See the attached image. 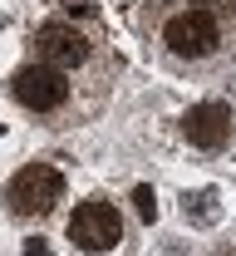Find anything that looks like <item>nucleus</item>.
<instances>
[{
  "instance_id": "1",
  "label": "nucleus",
  "mask_w": 236,
  "mask_h": 256,
  "mask_svg": "<svg viewBox=\"0 0 236 256\" xmlns=\"http://www.w3.org/2000/svg\"><path fill=\"white\" fill-rule=\"evenodd\" d=\"M163 44H168L177 60H207L222 50V20L212 10H177L168 25H163Z\"/></svg>"
},
{
  "instance_id": "2",
  "label": "nucleus",
  "mask_w": 236,
  "mask_h": 256,
  "mask_svg": "<svg viewBox=\"0 0 236 256\" xmlns=\"http://www.w3.org/2000/svg\"><path fill=\"white\" fill-rule=\"evenodd\" d=\"M69 236H74L84 252H113V246L123 242V217H118L113 202L89 197V202L74 207V217H69Z\"/></svg>"
},
{
  "instance_id": "3",
  "label": "nucleus",
  "mask_w": 236,
  "mask_h": 256,
  "mask_svg": "<svg viewBox=\"0 0 236 256\" xmlns=\"http://www.w3.org/2000/svg\"><path fill=\"white\" fill-rule=\"evenodd\" d=\"M59 192H64V178L49 168V162H30V168H20L15 178H10V207L20 212V217H44L54 202H59Z\"/></svg>"
},
{
  "instance_id": "4",
  "label": "nucleus",
  "mask_w": 236,
  "mask_h": 256,
  "mask_svg": "<svg viewBox=\"0 0 236 256\" xmlns=\"http://www.w3.org/2000/svg\"><path fill=\"white\" fill-rule=\"evenodd\" d=\"M15 98L34 108V114H49L69 98V74L64 69H49V64H25L15 74Z\"/></svg>"
},
{
  "instance_id": "5",
  "label": "nucleus",
  "mask_w": 236,
  "mask_h": 256,
  "mask_svg": "<svg viewBox=\"0 0 236 256\" xmlns=\"http://www.w3.org/2000/svg\"><path fill=\"white\" fill-rule=\"evenodd\" d=\"M34 54H39V64H49V69H69V64L89 60V40L74 30V25H64V20H49V25L34 30Z\"/></svg>"
},
{
  "instance_id": "6",
  "label": "nucleus",
  "mask_w": 236,
  "mask_h": 256,
  "mask_svg": "<svg viewBox=\"0 0 236 256\" xmlns=\"http://www.w3.org/2000/svg\"><path fill=\"white\" fill-rule=\"evenodd\" d=\"M232 108L227 104H217V98H207V104H192L187 114H182V133H187V143L192 148H222L227 138H232Z\"/></svg>"
},
{
  "instance_id": "7",
  "label": "nucleus",
  "mask_w": 236,
  "mask_h": 256,
  "mask_svg": "<svg viewBox=\"0 0 236 256\" xmlns=\"http://www.w3.org/2000/svg\"><path fill=\"white\" fill-rule=\"evenodd\" d=\"M187 217L197 226H212L222 217V192L217 188H202V192H187Z\"/></svg>"
},
{
  "instance_id": "8",
  "label": "nucleus",
  "mask_w": 236,
  "mask_h": 256,
  "mask_svg": "<svg viewBox=\"0 0 236 256\" xmlns=\"http://www.w3.org/2000/svg\"><path fill=\"white\" fill-rule=\"evenodd\" d=\"M133 207H138V217H143V222H153V217H158V192L148 188V182L133 188Z\"/></svg>"
},
{
  "instance_id": "9",
  "label": "nucleus",
  "mask_w": 236,
  "mask_h": 256,
  "mask_svg": "<svg viewBox=\"0 0 236 256\" xmlns=\"http://www.w3.org/2000/svg\"><path fill=\"white\" fill-rule=\"evenodd\" d=\"M25 256H54V252H49L44 242H30V246H25Z\"/></svg>"
},
{
  "instance_id": "10",
  "label": "nucleus",
  "mask_w": 236,
  "mask_h": 256,
  "mask_svg": "<svg viewBox=\"0 0 236 256\" xmlns=\"http://www.w3.org/2000/svg\"><path fill=\"white\" fill-rule=\"evenodd\" d=\"M212 5H232V0H192V10H212Z\"/></svg>"
},
{
  "instance_id": "11",
  "label": "nucleus",
  "mask_w": 236,
  "mask_h": 256,
  "mask_svg": "<svg viewBox=\"0 0 236 256\" xmlns=\"http://www.w3.org/2000/svg\"><path fill=\"white\" fill-rule=\"evenodd\" d=\"M217 256H236V246H222V252H217Z\"/></svg>"
}]
</instances>
